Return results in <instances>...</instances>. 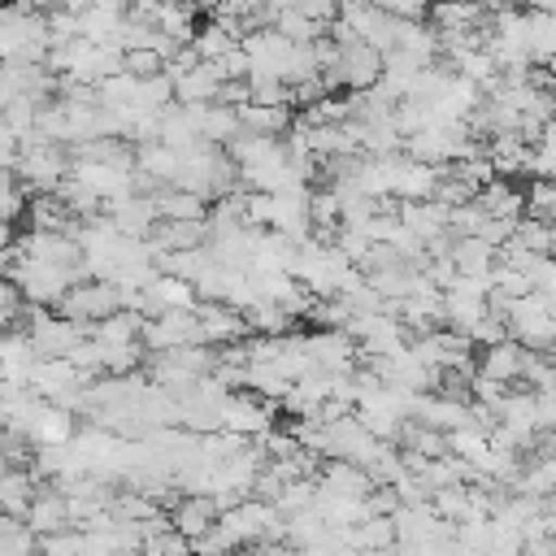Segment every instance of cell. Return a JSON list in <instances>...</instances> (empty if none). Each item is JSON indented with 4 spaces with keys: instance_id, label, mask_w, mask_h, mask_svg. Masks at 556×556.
I'll use <instances>...</instances> for the list:
<instances>
[{
    "instance_id": "cell-39",
    "label": "cell",
    "mask_w": 556,
    "mask_h": 556,
    "mask_svg": "<svg viewBox=\"0 0 556 556\" xmlns=\"http://www.w3.org/2000/svg\"><path fill=\"white\" fill-rule=\"evenodd\" d=\"M543 356H547V361H552V365H556V343H552V352H543Z\"/></svg>"
},
{
    "instance_id": "cell-11",
    "label": "cell",
    "mask_w": 556,
    "mask_h": 556,
    "mask_svg": "<svg viewBox=\"0 0 556 556\" xmlns=\"http://www.w3.org/2000/svg\"><path fill=\"white\" fill-rule=\"evenodd\" d=\"M439 178H443L439 165L413 161V156H404V152L395 156V200H434Z\"/></svg>"
},
{
    "instance_id": "cell-40",
    "label": "cell",
    "mask_w": 556,
    "mask_h": 556,
    "mask_svg": "<svg viewBox=\"0 0 556 556\" xmlns=\"http://www.w3.org/2000/svg\"><path fill=\"white\" fill-rule=\"evenodd\" d=\"M513 4H517V9H521V4H526V0H513Z\"/></svg>"
},
{
    "instance_id": "cell-16",
    "label": "cell",
    "mask_w": 556,
    "mask_h": 556,
    "mask_svg": "<svg viewBox=\"0 0 556 556\" xmlns=\"http://www.w3.org/2000/svg\"><path fill=\"white\" fill-rule=\"evenodd\" d=\"M217 517H222V508H217V500H213V495H182V500H178V508L169 513L174 530H178V534H187L191 543H195L200 534H208V530L217 526Z\"/></svg>"
},
{
    "instance_id": "cell-6",
    "label": "cell",
    "mask_w": 556,
    "mask_h": 556,
    "mask_svg": "<svg viewBox=\"0 0 556 556\" xmlns=\"http://www.w3.org/2000/svg\"><path fill=\"white\" fill-rule=\"evenodd\" d=\"M200 326H204V343H208V348H230V343L252 339L248 313L235 308V304H222V300L200 304Z\"/></svg>"
},
{
    "instance_id": "cell-2",
    "label": "cell",
    "mask_w": 556,
    "mask_h": 556,
    "mask_svg": "<svg viewBox=\"0 0 556 556\" xmlns=\"http://www.w3.org/2000/svg\"><path fill=\"white\" fill-rule=\"evenodd\" d=\"M126 300H122V287L109 282V278H87V282H74V291L56 304L61 317L78 321V326H91V321H104L113 313H122Z\"/></svg>"
},
{
    "instance_id": "cell-17",
    "label": "cell",
    "mask_w": 556,
    "mask_h": 556,
    "mask_svg": "<svg viewBox=\"0 0 556 556\" xmlns=\"http://www.w3.org/2000/svg\"><path fill=\"white\" fill-rule=\"evenodd\" d=\"M486 156L495 165V174H530V156L534 143H526L521 135H486Z\"/></svg>"
},
{
    "instance_id": "cell-29",
    "label": "cell",
    "mask_w": 556,
    "mask_h": 556,
    "mask_svg": "<svg viewBox=\"0 0 556 556\" xmlns=\"http://www.w3.org/2000/svg\"><path fill=\"white\" fill-rule=\"evenodd\" d=\"M109 513L117 517V521H152V517H161V508L143 495V491H117L113 495V504H109Z\"/></svg>"
},
{
    "instance_id": "cell-35",
    "label": "cell",
    "mask_w": 556,
    "mask_h": 556,
    "mask_svg": "<svg viewBox=\"0 0 556 556\" xmlns=\"http://www.w3.org/2000/svg\"><path fill=\"white\" fill-rule=\"evenodd\" d=\"M374 4L400 22H426L430 17V0H374Z\"/></svg>"
},
{
    "instance_id": "cell-22",
    "label": "cell",
    "mask_w": 556,
    "mask_h": 556,
    "mask_svg": "<svg viewBox=\"0 0 556 556\" xmlns=\"http://www.w3.org/2000/svg\"><path fill=\"white\" fill-rule=\"evenodd\" d=\"M400 543V526L395 517H369L361 526L348 530V547L352 552H391Z\"/></svg>"
},
{
    "instance_id": "cell-33",
    "label": "cell",
    "mask_w": 556,
    "mask_h": 556,
    "mask_svg": "<svg viewBox=\"0 0 556 556\" xmlns=\"http://www.w3.org/2000/svg\"><path fill=\"white\" fill-rule=\"evenodd\" d=\"M495 291L500 295H508V300H521V295H530L534 291V278L530 274H521V269H508V265H495Z\"/></svg>"
},
{
    "instance_id": "cell-20",
    "label": "cell",
    "mask_w": 556,
    "mask_h": 556,
    "mask_svg": "<svg viewBox=\"0 0 556 556\" xmlns=\"http://www.w3.org/2000/svg\"><path fill=\"white\" fill-rule=\"evenodd\" d=\"M43 491V482L30 469H4L0 478V500H4V517H26L35 495Z\"/></svg>"
},
{
    "instance_id": "cell-36",
    "label": "cell",
    "mask_w": 556,
    "mask_h": 556,
    "mask_svg": "<svg viewBox=\"0 0 556 556\" xmlns=\"http://www.w3.org/2000/svg\"><path fill=\"white\" fill-rule=\"evenodd\" d=\"M217 104H226V109L252 104V78H226L222 91H217Z\"/></svg>"
},
{
    "instance_id": "cell-37",
    "label": "cell",
    "mask_w": 556,
    "mask_h": 556,
    "mask_svg": "<svg viewBox=\"0 0 556 556\" xmlns=\"http://www.w3.org/2000/svg\"><path fill=\"white\" fill-rule=\"evenodd\" d=\"M300 13H308L313 22H321V26H330V22H339V0H291Z\"/></svg>"
},
{
    "instance_id": "cell-38",
    "label": "cell",
    "mask_w": 556,
    "mask_h": 556,
    "mask_svg": "<svg viewBox=\"0 0 556 556\" xmlns=\"http://www.w3.org/2000/svg\"><path fill=\"white\" fill-rule=\"evenodd\" d=\"M539 295H543V304H547V308L556 313V278H552L547 287H539Z\"/></svg>"
},
{
    "instance_id": "cell-27",
    "label": "cell",
    "mask_w": 556,
    "mask_h": 556,
    "mask_svg": "<svg viewBox=\"0 0 556 556\" xmlns=\"http://www.w3.org/2000/svg\"><path fill=\"white\" fill-rule=\"evenodd\" d=\"M243 313H248L252 334H291V326H295V317H291L287 308L269 304V300H256V304H252V308H243Z\"/></svg>"
},
{
    "instance_id": "cell-41",
    "label": "cell",
    "mask_w": 556,
    "mask_h": 556,
    "mask_svg": "<svg viewBox=\"0 0 556 556\" xmlns=\"http://www.w3.org/2000/svg\"><path fill=\"white\" fill-rule=\"evenodd\" d=\"M191 556H195V552H191Z\"/></svg>"
},
{
    "instance_id": "cell-34",
    "label": "cell",
    "mask_w": 556,
    "mask_h": 556,
    "mask_svg": "<svg viewBox=\"0 0 556 556\" xmlns=\"http://www.w3.org/2000/svg\"><path fill=\"white\" fill-rule=\"evenodd\" d=\"M39 556H83V530H61L39 539Z\"/></svg>"
},
{
    "instance_id": "cell-19",
    "label": "cell",
    "mask_w": 556,
    "mask_h": 556,
    "mask_svg": "<svg viewBox=\"0 0 556 556\" xmlns=\"http://www.w3.org/2000/svg\"><path fill=\"white\" fill-rule=\"evenodd\" d=\"M452 261H456V269L465 278H491L495 265H500V248H491L486 239L469 235V239H456L452 243Z\"/></svg>"
},
{
    "instance_id": "cell-23",
    "label": "cell",
    "mask_w": 556,
    "mask_h": 556,
    "mask_svg": "<svg viewBox=\"0 0 556 556\" xmlns=\"http://www.w3.org/2000/svg\"><path fill=\"white\" fill-rule=\"evenodd\" d=\"M478 204L486 208V217H508V222H517V217H521V208H526V191H521V187H513L508 178H495L491 187H482V191H478Z\"/></svg>"
},
{
    "instance_id": "cell-9",
    "label": "cell",
    "mask_w": 556,
    "mask_h": 556,
    "mask_svg": "<svg viewBox=\"0 0 556 556\" xmlns=\"http://www.w3.org/2000/svg\"><path fill=\"white\" fill-rule=\"evenodd\" d=\"M382 70H387V56L378 48H369V43L343 48V61H339L343 91H374L382 83Z\"/></svg>"
},
{
    "instance_id": "cell-13",
    "label": "cell",
    "mask_w": 556,
    "mask_h": 556,
    "mask_svg": "<svg viewBox=\"0 0 556 556\" xmlns=\"http://www.w3.org/2000/svg\"><path fill=\"white\" fill-rule=\"evenodd\" d=\"M148 243H152L156 252L208 248V243H213V222H156V230L148 235Z\"/></svg>"
},
{
    "instance_id": "cell-8",
    "label": "cell",
    "mask_w": 556,
    "mask_h": 556,
    "mask_svg": "<svg viewBox=\"0 0 556 556\" xmlns=\"http://www.w3.org/2000/svg\"><path fill=\"white\" fill-rule=\"evenodd\" d=\"M526 361H530V348H521L517 339H504V343H495V348H482L478 374L491 378V382H504V387L513 391V387H521Z\"/></svg>"
},
{
    "instance_id": "cell-15",
    "label": "cell",
    "mask_w": 556,
    "mask_h": 556,
    "mask_svg": "<svg viewBox=\"0 0 556 556\" xmlns=\"http://www.w3.org/2000/svg\"><path fill=\"white\" fill-rule=\"evenodd\" d=\"M222 83H226L222 65H217V61H200L191 74H182V78L174 83V100H178V104H217Z\"/></svg>"
},
{
    "instance_id": "cell-18",
    "label": "cell",
    "mask_w": 556,
    "mask_h": 556,
    "mask_svg": "<svg viewBox=\"0 0 556 556\" xmlns=\"http://www.w3.org/2000/svg\"><path fill=\"white\" fill-rule=\"evenodd\" d=\"M156 213H161V222H208L213 204L195 191L165 187V191H156Z\"/></svg>"
},
{
    "instance_id": "cell-12",
    "label": "cell",
    "mask_w": 556,
    "mask_h": 556,
    "mask_svg": "<svg viewBox=\"0 0 556 556\" xmlns=\"http://www.w3.org/2000/svg\"><path fill=\"white\" fill-rule=\"evenodd\" d=\"M26 230H48V235H78V217H74V208L56 195V191H48V195H30V208H26Z\"/></svg>"
},
{
    "instance_id": "cell-21",
    "label": "cell",
    "mask_w": 556,
    "mask_h": 556,
    "mask_svg": "<svg viewBox=\"0 0 556 556\" xmlns=\"http://www.w3.org/2000/svg\"><path fill=\"white\" fill-rule=\"evenodd\" d=\"M239 122L248 135H265V139H287V130L295 126L291 109H269V104H243Z\"/></svg>"
},
{
    "instance_id": "cell-14",
    "label": "cell",
    "mask_w": 556,
    "mask_h": 556,
    "mask_svg": "<svg viewBox=\"0 0 556 556\" xmlns=\"http://www.w3.org/2000/svg\"><path fill=\"white\" fill-rule=\"evenodd\" d=\"M321 491H330V495H348V500H365L378 482H374V473L365 469V465H356V460H326L321 465Z\"/></svg>"
},
{
    "instance_id": "cell-28",
    "label": "cell",
    "mask_w": 556,
    "mask_h": 556,
    "mask_svg": "<svg viewBox=\"0 0 556 556\" xmlns=\"http://www.w3.org/2000/svg\"><path fill=\"white\" fill-rule=\"evenodd\" d=\"M274 30H278V35H287L291 43H300V48H308V43H317V39L326 35V26H321V22H313L308 13H300L295 4L274 22Z\"/></svg>"
},
{
    "instance_id": "cell-26",
    "label": "cell",
    "mask_w": 556,
    "mask_h": 556,
    "mask_svg": "<svg viewBox=\"0 0 556 556\" xmlns=\"http://www.w3.org/2000/svg\"><path fill=\"white\" fill-rule=\"evenodd\" d=\"M0 556H39V534L22 517L0 521Z\"/></svg>"
},
{
    "instance_id": "cell-24",
    "label": "cell",
    "mask_w": 556,
    "mask_h": 556,
    "mask_svg": "<svg viewBox=\"0 0 556 556\" xmlns=\"http://www.w3.org/2000/svg\"><path fill=\"white\" fill-rule=\"evenodd\" d=\"M291 378L278 369V365H265V361H252L248 365V391H256L261 400H269V404H282L287 395H291Z\"/></svg>"
},
{
    "instance_id": "cell-1",
    "label": "cell",
    "mask_w": 556,
    "mask_h": 556,
    "mask_svg": "<svg viewBox=\"0 0 556 556\" xmlns=\"http://www.w3.org/2000/svg\"><path fill=\"white\" fill-rule=\"evenodd\" d=\"M4 278L22 287V295L39 308H56L74 282H87L83 265H52V261H4Z\"/></svg>"
},
{
    "instance_id": "cell-31",
    "label": "cell",
    "mask_w": 556,
    "mask_h": 556,
    "mask_svg": "<svg viewBox=\"0 0 556 556\" xmlns=\"http://www.w3.org/2000/svg\"><path fill=\"white\" fill-rule=\"evenodd\" d=\"M165 70H169L165 52H152V48H130L126 52V74H135V78H156Z\"/></svg>"
},
{
    "instance_id": "cell-25",
    "label": "cell",
    "mask_w": 556,
    "mask_h": 556,
    "mask_svg": "<svg viewBox=\"0 0 556 556\" xmlns=\"http://www.w3.org/2000/svg\"><path fill=\"white\" fill-rule=\"evenodd\" d=\"M191 48L200 52V61H226V56H230V52L239 48V39H235V35H230L226 26H217V22L208 17V22H204V26L195 30Z\"/></svg>"
},
{
    "instance_id": "cell-10",
    "label": "cell",
    "mask_w": 556,
    "mask_h": 556,
    "mask_svg": "<svg viewBox=\"0 0 556 556\" xmlns=\"http://www.w3.org/2000/svg\"><path fill=\"white\" fill-rule=\"evenodd\" d=\"M39 539H48V534H61V530H74V521H70V500H65V491H56L52 482H43V491L35 495V504H30V513L22 517Z\"/></svg>"
},
{
    "instance_id": "cell-5",
    "label": "cell",
    "mask_w": 556,
    "mask_h": 556,
    "mask_svg": "<svg viewBox=\"0 0 556 556\" xmlns=\"http://www.w3.org/2000/svg\"><path fill=\"white\" fill-rule=\"evenodd\" d=\"M274 408L278 404L261 400L256 391H235L226 400V408H222V426L235 430L239 439H265L274 430Z\"/></svg>"
},
{
    "instance_id": "cell-30",
    "label": "cell",
    "mask_w": 556,
    "mask_h": 556,
    "mask_svg": "<svg viewBox=\"0 0 556 556\" xmlns=\"http://www.w3.org/2000/svg\"><path fill=\"white\" fill-rule=\"evenodd\" d=\"M139 556H191V539L178 534L174 521H169L165 530H156V534L143 539V552H139Z\"/></svg>"
},
{
    "instance_id": "cell-32",
    "label": "cell",
    "mask_w": 556,
    "mask_h": 556,
    "mask_svg": "<svg viewBox=\"0 0 556 556\" xmlns=\"http://www.w3.org/2000/svg\"><path fill=\"white\" fill-rule=\"evenodd\" d=\"M469 339H473V348H495V343H504V339H513V330H508V317H500V313H486L473 330H469Z\"/></svg>"
},
{
    "instance_id": "cell-4",
    "label": "cell",
    "mask_w": 556,
    "mask_h": 556,
    "mask_svg": "<svg viewBox=\"0 0 556 556\" xmlns=\"http://www.w3.org/2000/svg\"><path fill=\"white\" fill-rule=\"evenodd\" d=\"M508 330H513V339H517L521 348H530V352H552V343H556V313L543 304L539 291H530V295L513 300V308H508Z\"/></svg>"
},
{
    "instance_id": "cell-7",
    "label": "cell",
    "mask_w": 556,
    "mask_h": 556,
    "mask_svg": "<svg viewBox=\"0 0 556 556\" xmlns=\"http://www.w3.org/2000/svg\"><path fill=\"white\" fill-rule=\"evenodd\" d=\"M308 352H313V365L317 369H326V374H352L356 369V356H361V343L348 330H313L308 334Z\"/></svg>"
},
{
    "instance_id": "cell-3",
    "label": "cell",
    "mask_w": 556,
    "mask_h": 556,
    "mask_svg": "<svg viewBox=\"0 0 556 556\" xmlns=\"http://www.w3.org/2000/svg\"><path fill=\"white\" fill-rule=\"evenodd\" d=\"M195 343H204L200 308H174V313L148 317V326H143V348H148V356L178 352V348H195Z\"/></svg>"
}]
</instances>
